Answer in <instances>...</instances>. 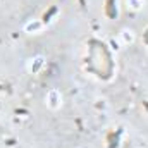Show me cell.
<instances>
[{"label":"cell","mask_w":148,"mask_h":148,"mask_svg":"<svg viewBox=\"0 0 148 148\" xmlns=\"http://www.w3.org/2000/svg\"><path fill=\"white\" fill-rule=\"evenodd\" d=\"M60 100H62V95H60L59 90L53 88V90L48 91V95H47V103H48L50 109H57V107H60Z\"/></svg>","instance_id":"6da1fadb"},{"label":"cell","mask_w":148,"mask_h":148,"mask_svg":"<svg viewBox=\"0 0 148 148\" xmlns=\"http://www.w3.org/2000/svg\"><path fill=\"white\" fill-rule=\"evenodd\" d=\"M43 64H45L43 57H41V55H38V57H35V59H31V62L28 64V69H29L31 73H38V71L43 67Z\"/></svg>","instance_id":"7a4b0ae2"},{"label":"cell","mask_w":148,"mask_h":148,"mask_svg":"<svg viewBox=\"0 0 148 148\" xmlns=\"http://www.w3.org/2000/svg\"><path fill=\"white\" fill-rule=\"evenodd\" d=\"M24 29L28 31V33H36L41 29V23L40 21H31V23H28L26 26H24Z\"/></svg>","instance_id":"3957f363"},{"label":"cell","mask_w":148,"mask_h":148,"mask_svg":"<svg viewBox=\"0 0 148 148\" xmlns=\"http://www.w3.org/2000/svg\"><path fill=\"white\" fill-rule=\"evenodd\" d=\"M121 36L124 40V43H133V41H134V33H133L131 29H124V31L121 33Z\"/></svg>","instance_id":"277c9868"},{"label":"cell","mask_w":148,"mask_h":148,"mask_svg":"<svg viewBox=\"0 0 148 148\" xmlns=\"http://www.w3.org/2000/svg\"><path fill=\"white\" fill-rule=\"evenodd\" d=\"M127 3H129V7H131V9L138 10V9H141V5H143V0H127Z\"/></svg>","instance_id":"5b68a950"}]
</instances>
